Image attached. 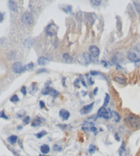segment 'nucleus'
<instances>
[{
	"label": "nucleus",
	"instance_id": "23",
	"mask_svg": "<svg viewBox=\"0 0 140 156\" xmlns=\"http://www.w3.org/2000/svg\"><path fill=\"white\" fill-rule=\"evenodd\" d=\"M115 81H116L117 83H118L119 84H121V85H124L125 83V80L124 79H122L121 77H116L114 78Z\"/></svg>",
	"mask_w": 140,
	"mask_h": 156
},
{
	"label": "nucleus",
	"instance_id": "26",
	"mask_svg": "<svg viewBox=\"0 0 140 156\" xmlns=\"http://www.w3.org/2000/svg\"><path fill=\"white\" fill-rule=\"evenodd\" d=\"M96 150V147L93 145H91L89 146V152L90 154H93L95 153Z\"/></svg>",
	"mask_w": 140,
	"mask_h": 156
},
{
	"label": "nucleus",
	"instance_id": "46",
	"mask_svg": "<svg viewBox=\"0 0 140 156\" xmlns=\"http://www.w3.org/2000/svg\"><path fill=\"white\" fill-rule=\"evenodd\" d=\"M17 129H18V130H21L23 129V127L21 126H19L18 127H17Z\"/></svg>",
	"mask_w": 140,
	"mask_h": 156
},
{
	"label": "nucleus",
	"instance_id": "7",
	"mask_svg": "<svg viewBox=\"0 0 140 156\" xmlns=\"http://www.w3.org/2000/svg\"><path fill=\"white\" fill-rule=\"evenodd\" d=\"M89 52L91 54V56H93V58H96L98 57L100 54V49L98 48V47L96 46H91L89 47Z\"/></svg>",
	"mask_w": 140,
	"mask_h": 156
},
{
	"label": "nucleus",
	"instance_id": "5",
	"mask_svg": "<svg viewBox=\"0 0 140 156\" xmlns=\"http://www.w3.org/2000/svg\"><path fill=\"white\" fill-rule=\"evenodd\" d=\"M13 72L15 74H20L23 71V67L21 62H15L12 66Z\"/></svg>",
	"mask_w": 140,
	"mask_h": 156
},
{
	"label": "nucleus",
	"instance_id": "27",
	"mask_svg": "<svg viewBox=\"0 0 140 156\" xmlns=\"http://www.w3.org/2000/svg\"><path fill=\"white\" fill-rule=\"evenodd\" d=\"M91 4L95 6H99L101 4V1L100 0H92V1H91Z\"/></svg>",
	"mask_w": 140,
	"mask_h": 156
},
{
	"label": "nucleus",
	"instance_id": "16",
	"mask_svg": "<svg viewBox=\"0 0 140 156\" xmlns=\"http://www.w3.org/2000/svg\"><path fill=\"white\" fill-rule=\"evenodd\" d=\"M17 139H18V137L17 136L13 135L10 136L9 138H8V141L9 143H10L11 145H14L17 141Z\"/></svg>",
	"mask_w": 140,
	"mask_h": 156
},
{
	"label": "nucleus",
	"instance_id": "18",
	"mask_svg": "<svg viewBox=\"0 0 140 156\" xmlns=\"http://www.w3.org/2000/svg\"><path fill=\"white\" fill-rule=\"evenodd\" d=\"M126 151V144L125 142H122L121 146H120V149H119V155L120 156H122L123 153L125 152Z\"/></svg>",
	"mask_w": 140,
	"mask_h": 156
},
{
	"label": "nucleus",
	"instance_id": "44",
	"mask_svg": "<svg viewBox=\"0 0 140 156\" xmlns=\"http://www.w3.org/2000/svg\"><path fill=\"white\" fill-rule=\"evenodd\" d=\"M89 84H90V85H93V84L94 83V82L93 81V80L91 79H89Z\"/></svg>",
	"mask_w": 140,
	"mask_h": 156
},
{
	"label": "nucleus",
	"instance_id": "2",
	"mask_svg": "<svg viewBox=\"0 0 140 156\" xmlns=\"http://www.w3.org/2000/svg\"><path fill=\"white\" fill-rule=\"evenodd\" d=\"M34 21V17L33 15L30 13L26 12L21 16V21H22L23 24L26 25V26H30L32 24Z\"/></svg>",
	"mask_w": 140,
	"mask_h": 156
},
{
	"label": "nucleus",
	"instance_id": "34",
	"mask_svg": "<svg viewBox=\"0 0 140 156\" xmlns=\"http://www.w3.org/2000/svg\"><path fill=\"white\" fill-rule=\"evenodd\" d=\"M134 5H135V8H136V10H137V11L138 12V13H140V4H139L134 2Z\"/></svg>",
	"mask_w": 140,
	"mask_h": 156
},
{
	"label": "nucleus",
	"instance_id": "37",
	"mask_svg": "<svg viewBox=\"0 0 140 156\" xmlns=\"http://www.w3.org/2000/svg\"><path fill=\"white\" fill-rule=\"evenodd\" d=\"M90 73L92 76H97L98 74H100V72H96V71H91Z\"/></svg>",
	"mask_w": 140,
	"mask_h": 156
},
{
	"label": "nucleus",
	"instance_id": "32",
	"mask_svg": "<svg viewBox=\"0 0 140 156\" xmlns=\"http://www.w3.org/2000/svg\"><path fill=\"white\" fill-rule=\"evenodd\" d=\"M0 118L6 119V120H8V118L6 116L4 111H1V112H0Z\"/></svg>",
	"mask_w": 140,
	"mask_h": 156
},
{
	"label": "nucleus",
	"instance_id": "39",
	"mask_svg": "<svg viewBox=\"0 0 140 156\" xmlns=\"http://www.w3.org/2000/svg\"><path fill=\"white\" fill-rule=\"evenodd\" d=\"M90 130L92 132H93V133H95V134H97V128L95 127V126H92V127L90 129Z\"/></svg>",
	"mask_w": 140,
	"mask_h": 156
},
{
	"label": "nucleus",
	"instance_id": "36",
	"mask_svg": "<svg viewBox=\"0 0 140 156\" xmlns=\"http://www.w3.org/2000/svg\"><path fill=\"white\" fill-rule=\"evenodd\" d=\"M39 105H40V107L41 109H43L45 108V107H46V104H45V102L43 100H41L39 102Z\"/></svg>",
	"mask_w": 140,
	"mask_h": 156
},
{
	"label": "nucleus",
	"instance_id": "25",
	"mask_svg": "<svg viewBox=\"0 0 140 156\" xmlns=\"http://www.w3.org/2000/svg\"><path fill=\"white\" fill-rule=\"evenodd\" d=\"M10 102H12V103H17V102H18V101H19V98L18 97V96L16 95V94H15V95H13L10 98Z\"/></svg>",
	"mask_w": 140,
	"mask_h": 156
},
{
	"label": "nucleus",
	"instance_id": "11",
	"mask_svg": "<svg viewBox=\"0 0 140 156\" xmlns=\"http://www.w3.org/2000/svg\"><path fill=\"white\" fill-rule=\"evenodd\" d=\"M8 7L10 10L12 11H17V4L15 1H8Z\"/></svg>",
	"mask_w": 140,
	"mask_h": 156
},
{
	"label": "nucleus",
	"instance_id": "15",
	"mask_svg": "<svg viewBox=\"0 0 140 156\" xmlns=\"http://www.w3.org/2000/svg\"><path fill=\"white\" fill-rule=\"evenodd\" d=\"M63 58H64V60H65V61L67 62V63H72V61H73L72 56H70L68 53L63 54Z\"/></svg>",
	"mask_w": 140,
	"mask_h": 156
},
{
	"label": "nucleus",
	"instance_id": "10",
	"mask_svg": "<svg viewBox=\"0 0 140 156\" xmlns=\"http://www.w3.org/2000/svg\"><path fill=\"white\" fill-rule=\"evenodd\" d=\"M59 116L63 120H68V118H69L70 114L67 110L62 109L59 112Z\"/></svg>",
	"mask_w": 140,
	"mask_h": 156
},
{
	"label": "nucleus",
	"instance_id": "38",
	"mask_svg": "<svg viewBox=\"0 0 140 156\" xmlns=\"http://www.w3.org/2000/svg\"><path fill=\"white\" fill-rule=\"evenodd\" d=\"M4 15L3 13H0V23H1L4 21Z\"/></svg>",
	"mask_w": 140,
	"mask_h": 156
},
{
	"label": "nucleus",
	"instance_id": "45",
	"mask_svg": "<svg viewBox=\"0 0 140 156\" xmlns=\"http://www.w3.org/2000/svg\"><path fill=\"white\" fill-rule=\"evenodd\" d=\"M19 145H20V146H21V148H22V149H23V146H22V143H21V140H19Z\"/></svg>",
	"mask_w": 140,
	"mask_h": 156
},
{
	"label": "nucleus",
	"instance_id": "9",
	"mask_svg": "<svg viewBox=\"0 0 140 156\" xmlns=\"http://www.w3.org/2000/svg\"><path fill=\"white\" fill-rule=\"evenodd\" d=\"M56 29H57V27H56L54 24H53V23H51V24H50L46 28L47 34H48L49 36L51 37L53 36V35L55 34Z\"/></svg>",
	"mask_w": 140,
	"mask_h": 156
},
{
	"label": "nucleus",
	"instance_id": "17",
	"mask_svg": "<svg viewBox=\"0 0 140 156\" xmlns=\"http://www.w3.org/2000/svg\"><path fill=\"white\" fill-rule=\"evenodd\" d=\"M50 147L48 145H43L41 147V151L43 154H47L50 152Z\"/></svg>",
	"mask_w": 140,
	"mask_h": 156
},
{
	"label": "nucleus",
	"instance_id": "14",
	"mask_svg": "<svg viewBox=\"0 0 140 156\" xmlns=\"http://www.w3.org/2000/svg\"><path fill=\"white\" fill-rule=\"evenodd\" d=\"M48 59L44 56H41L38 59V63L40 65H46L47 63H48Z\"/></svg>",
	"mask_w": 140,
	"mask_h": 156
},
{
	"label": "nucleus",
	"instance_id": "1",
	"mask_svg": "<svg viewBox=\"0 0 140 156\" xmlns=\"http://www.w3.org/2000/svg\"><path fill=\"white\" fill-rule=\"evenodd\" d=\"M124 121H126V124L132 128H140V118L135 115H129Z\"/></svg>",
	"mask_w": 140,
	"mask_h": 156
},
{
	"label": "nucleus",
	"instance_id": "13",
	"mask_svg": "<svg viewBox=\"0 0 140 156\" xmlns=\"http://www.w3.org/2000/svg\"><path fill=\"white\" fill-rule=\"evenodd\" d=\"M41 124V118H38V117H36L32 122L31 126H34V127H36V126H39Z\"/></svg>",
	"mask_w": 140,
	"mask_h": 156
},
{
	"label": "nucleus",
	"instance_id": "29",
	"mask_svg": "<svg viewBox=\"0 0 140 156\" xmlns=\"http://www.w3.org/2000/svg\"><path fill=\"white\" fill-rule=\"evenodd\" d=\"M59 95V93L56 90V89H53V90L52 91V92L51 93H50V96H52V97H54V98H56V96H57Z\"/></svg>",
	"mask_w": 140,
	"mask_h": 156
},
{
	"label": "nucleus",
	"instance_id": "8",
	"mask_svg": "<svg viewBox=\"0 0 140 156\" xmlns=\"http://www.w3.org/2000/svg\"><path fill=\"white\" fill-rule=\"evenodd\" d=\"M127 58L129 61H131L133 63H137L140 61V58L137 57V54L134 53L133 52H129L127 54Z\"/></svg>",
	"mask_w": 140,
	"mask_h": 156
},
{
	"label": "nucleus",
	"instance_id": "28",
	"mask_svg": "<svg viewBox=\"0 0 140 156\" xmlns=\"http://www.w3.org/2000/svg\"><path fill=\"white\" fill-rule=\"evenodd\" d=\"M26 115V112L24 110H21L17 114V116L18 118H22L23 116H24Z\"/></svg>",
	"mask_w": 140,
	"mask_h": 156
},
{
	"label": "nucleus",
	"instance_id": "4",
	"mask_svg": "<svg viewBox=\"0 0 140 156\" xmlns=\"http://www.w3.org/2000/svg\"><path fill=\"white\" fill-rule=\"evenodd\" d=\"M97 117L98 118H103L106 120H108L110 118L109 116V112L104 107H102L100 108V110H98V113H97Z\"/></svg>",
	"mask_w": 140,
	"mask_h": 156
},
{
	"label": "nucleus",
	"instance_id": "22",
	"mask_svg": "<svg viewBox=\"0 0 140 156\" xmlns=\"http://www.w3.org/2000/svg\"><path fill=\"white\" fill-rule=\"evenodd\" d=\"M110 100V96L108 93H106L105 94V98H104V105H103V107H106L107 106L108 103H109Z\"/></svg>",
	"mask_w": 140,
	"mask_h": 156
},
{
	"label": "nucleus",
	"instance_id": "40",
	"mask_svg": "<svg viewBox=\"0 0 140 156\" xmlns=\"http://www.w3.org/2000/svg\"><path fill=\"white\" fill-rule=\"evenodd\" d=\"M101 62H102V63L105 66V67H108V65H109V63H108V62H107V61H102Z\"/></svg>",
	"mask_w": 140,
	"mask_h": 156
},
{
	"label": "nucleus",
	"instance_id": "47",
	"mask_svg": "<svg viewBox=\"0 0 140 156\" xmlns=\"http://www.w3.org/2000/svg\"><path fill=\"white\" fill-rule=\"evenodd\" d=\"M38 156H48V155H39Z\"/></svg>",
	"mask_w": 140,
	"mask_h": 156
},
{
	"label": "nucleus",
	"instance_id": "35",
	"mask_svg": "<svg viewBox=\"0 0 140 156\" xmlns=\"http://www.w3.org/2000/svg\"><path fill=\"white\" fill-rule=\"evenodd\" d=\"M43 72H47V70L45 69V68H43V69H39L36 71V74H40Z\"/></svg>",
	"mask_w": 140,
	"mask_h": 156
},
{
	"label": "nucleus",
	"instance_id": "3",
	"mask_svg": "<svg viewBox=\"0 0 140 156\" xmlns=\"http://www.w3.org/2000/svg\"><path fill=\"white\" fill-rule=\"evenodd\" d=\"M78 61L80 63L84 64V65H88L92 61V58L90 54L87 53H83L78 57Z\"/></svg>",
	"mask_w": 140,
	"mask_h": 156
},
{
	"label": "nucleus",
	"instance_id": "41",
	"mask_svg": "<svg viewBox=\"0 0 140 156\" xmlns=\"http://www.w3.org/2000/svg\"><path fill=\"white\" fill-rule=\"evenodd\" d=\"M98 87H96L93 91V93L94 96H96L97 93H98Z\"/></svg>",
	"mask_w": 140,
	"mask_h": 156
},
{
	"label": "nucleus",
	"instance_id": "20",
	"mask_svg": "<svg viewBox=\"0 0 140 156\" xmlns=\"http://www.w3.org/2000/svg\"><path fill=\"white\" fill-rule=\"evenodd\" d=\"M47 131H41L39 132V133H38V134H35V136H36V137L38 138V139H41V138H42L43 137V136H45L46 135H47Z\"/></svg>",
	"mask_w": 140,
	"mask_h": 156
},
{
	"label": "nucleus",
	"instance_id": "33",
	"mask_svg": "<svg viewBox=\"0 0 140 156\" xmlns=\"http://www.w3.org/2000/svg\"><path fill=\"white\" fill-rule=\"evenodd\" d=\"M21 92L23 93V95L26 96V93H27V91H26V87L25 86H23L22 87H21Z\"/></svg>",
	"mask_w": 140,
	"mask_h": 156
},
{
	"label": "nucleus",
	"instance_id": "42",
	"mask_svg": "<svg viewBox=\"0 0 140 156\" xmlns=\"http://www.w3.org/2000/svg\"><path fill=\"white\" fill-rule=\"evenodd\" d=\"M80 81H81V83L83 84V86H84L85 87H87V85H86V84H85V81H84V79H82Z\"/></svg>",
	"mask_w": 140,
	"mask_h": 156
},
{
	"label": "nucleus",
	"instance_id": "30",
	"mask_svg": "<svg viewBox=\"0 0 140 156\" xmlns=\"http://www.w3.org/2000/svg\"><path fill=\"white\" fill-rule=\"evenodd\" d=\"M53 150L55 151H61L62 150V148H61V147H60L59 145H54L53 146Z\"/></svg>",
	"mask_w": 140,
	"mask_h": 156
},
{
	"label": "nucleus",
	"instance_id": "6",
	"mask_svg": "<svg viewBox=\"0 0 140 156\" xmlns=\"http://www.w3.org/2000/svg\"><path fill=\"white\" fill-rule=\"evenodd\" d=\"M93 105H94V103H91L89 105H85V106L81 109L80 111V114L83 115L89 114L93 110Z\"/></svg>",
	"mask_w": 140,
	"mask_h": 156
},
{
	"label": "nucleus",
	"instance_id": "43",
	"mask_svg": "<svg viewBox=\"0 0 140 156\" xmlns=\"http://www.w3.org/2000/svg\"><path fill=\"white\" fill-rule=\"evenodd\" d=\"M115 137H116V140H118V141H120V137H118V134H117V133L115 134Z\"/></svg>",
	"mask_w": 140,
	"mask_h": 156
},
{
	"label": "nucleus",
	"instance_id": "19",
	"mask_svg": "<svg viewBox=\"0 0 140 156\" xmlns=\"http://www.w3.org/2000/svg\"><path fill=\"white\" fill-rule=\"evenodd\" d=\"M112 114V116H113L115 121H116V122H120V114H118V112H116V111H113V112H112V114Z\"/></svg>",
	"mask_w": 140,
	"mask_h": 156
},
{
	"label": "nucleus",
	"instance_id": "12",
	"mask_svg": "<svg viewBox=\"0 0 140 156\" xmlns=\"http://www.w3.org/2000/svg\"><path fill=\"white\" fill-rule=\"evenodd\" d=\"M52 90H53V88H52L51 87L46 86L43 89L41 93L43 95H50V93H51Z\"/></svg>",
	"mask_w": 140,
	"mask_h": 156
},
{
	"label": "nucleus",
	"instance_id": "31",
	"mask_svg": "<svg viewBox=\"0 0 140 156\" xmlns=\"http://www.w3.org/2000/svg\"><path fill=\"white\" fill-rule=\"evenodd\" d=\"M30 116H26V117H25V118H23V123H25V124H29V122H30Z\"/></svg>",
	"mask_w": 140,
	"mask_h": 156
},
{
	"label": "nucleus",
	"instance_id": "21",
	"mask_svg": "<svg viewBox=\"0 0 140 156\" xmlns=\"http://www.w3.org/2000/svg\"><path fill=\"white\" fill-rule=\"evenodd\" d=\"M63 11L65 12V13H67V14H69V13H71V11H72V6L70 5L66 6L65 8H63Z\"/></svg>",
	"mask_w": 140,
	"mask_h": 156
},
{
	"label": "nucleus",
	"instance_id": "24",
	"mask_svg": "<svg viewBox=\"0 0 140 156\" xmlns=\"http://www.w3.org/2000/svg\"><path fill=\"white\" fill-rule=\"evenodd\" d=\"M34 63H30L28 64H27V65L25 66V67H23V71H25V70H32L33 68H34Z\"/></svg>",
	"mask_w": 140,
	"mask_h": 156
}]
</instances>
